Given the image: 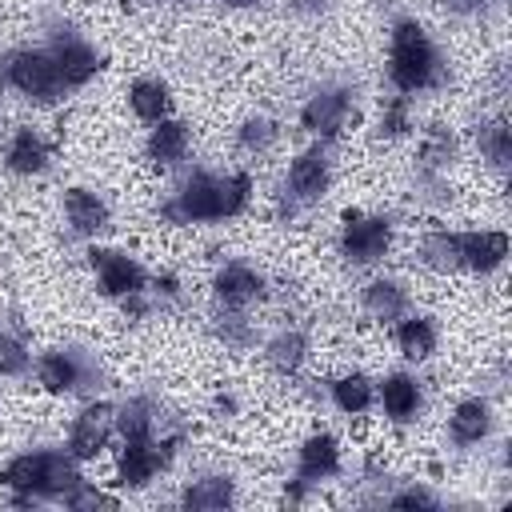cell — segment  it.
<instances>
[{"mask_svg": "<svg viewBox=\"0 0 512 512\" xmlns=\"http://www.w3.org/2000/svg\"><path fill=\"white\" fill-rule=\"evenodd\" d=\"M228 4H236V8H248V4H256V0H228Z\"/></svg>", "mask_w": 512, "mask_h": 512, "instance_id": "35", "label": "cell"}, {"mask_svg": "<svg viewBox=\"0 0 512 512\" xmlns=\"http://www.w3.org/2000/svg\"><path fill=\"white\" fill-rule=\"evenodd\" d=\"M384 128H388V136H400V132L408 128V104H404V100H396V104L384 112Z\"/></svg>", "mask_w": 512, "mask_h": 512, "instance_id": "32", "label": "cell"}, {"mask_svg": "<svg viewBox=\"0 0 512 512\" xmlns=\"http://www.w3.org/2000/svg\"><path fill=\"white\" fill-rule=\"evenodd\" d=\"M176 212L184 220H220V200H216V180L212 176H192L180 196H176Z\"/></svg>", "mask_w": 512, "mask_h": 512, "instance_id": "17", "label": "cell"}, {"mask_svg": "<svg viewBox=\"0 0 512 512\" xmlns=\"http://www.w3.org/2000/svg\"><path fill=\"white\" fill-rule=\"evenodd\" d=\"M128 104H132V112H136L144 124H156V120L168 116L172 96H168V84H164V80H148V76H144V80H132Z\"/></svg>", "mask_w": 512, "mask_h": 512, "instance_id": "20", "label": "cell"}, {"mask_svg": "<svg viewBox=\"0 0 512 512\" xmlns=\"http://www.w3.org/2000/svg\"><path fill=\"white\" fill-rule=\"evenodd\" d=\"M276 136V128L268 124V120H252V124H244V144L248 148H260V144H268Z\"/></svg>", "mask_w": 512, "mask_h": 512, "instance_id": "31", "label": "cell"}, {"mask_svg": "<svg viewBox=\"0 0 512 512\" xmlns=\"http://www.w3.org/2000/svg\"><path fill=\"white\" fill-rule=\"evenodd\" d=\"M436 76V48L424 36L416 20H400L392 28V52H388V80L400 92H420Z\"/></svg>", "mask_w": 512, "mask_h": 512, "instance_id": "1", "label": "cell"}, {"mask_svg": "<svg viewBox=\"0 0 512 512\" xmlns=\"http://www.w3.org/2000/svg\"><path fill=\"white\" fill-rule=\"evenodd\" d=\"M4 164H8L16 176H36V172H44V164H48V144H44L32 128H16L12 140H8Z\"/></svg>", "mask_w": 512, "mask_h": 512, "instance_id": "15", "label": "cell"}, {"mask_svg": "<svg viewBox=\"0 0 512 512\" xmlns=\"http://www.w3.org/2000/svg\"><path fill=\"white\" fill-rule=\"evenodd\" d=\"M64 504H68V508H112L116 496H108V492H100V488H92V484L80 480V484L64 496Z\"/></svg>", "mask_w": 512, "mask_h": 512, "instance_id": "28", "label": "cell"}, {"mask_svg": "<svg viewBox=\"0 0 512 512\" xmlns=\"http://www.w3.org/2000/svg\"><path fill=\"white\" fill-rule=\"evenodd\" d=\"M0 100H4V76H0Z\"/></svg>", "mask_w": 512, "mask_h": 512, "instance_id": "36", "label": "cell"}, {"mask_svg": "<svg viewBox=\"0 0 512 512\" xmlns=\"http://www.w3.org/2000/svg\"><path fill=\"white\" fill-rule=\"evenodd\" d=\"M184 504L188 508H224V504H232V480H224V476L192 480L184 488Z\"/></svg>", "mask_w": 512, "mask_h": 512, "instance_id": "23", "label": "cell"}, {"mask_svg": "<svg viewBox=\"0 0 512 512\" xmlns=\"http://www.w3.org/2000/svg\"><path fill=\"white\" fill-rule=\"evenodd\" d=\"M380 404H384V412L392 416V420H412L416 416V408H420V384L412 380V376H404V372H392V376H384L380 380Z\"/></svg>", "mask_w": 512, "mask_h": 512, "instance_id": "18", "label": "cell"}, {"mask_svg": "<svg viewBox=\"0 0 512 512\" xmlns=\"http://www.w3.org/2000/svg\"><path fill=\"white\" fill-rule=\"evenodd\" d=\"M288 188H292L300 200L324 196V188H328V156H324L320 148L300 152V156L288 164Z\"/></svg>", "mask_w": 512, "mask_h": 512, "instance_id": "11", "label": "cell"}, {"mask_svg": "<svg viewBox=\"0 0 512 512\" xmlns=\"http://www.w3.org/2000/svg\"><path fill=\"white\" fill-rule=\"evenodd\" d=\"M484 148H488V156H492V164H508V128H504V120H496L488 132H484Z\"/></svg>", "mask_w": 512, "mask_h": 512, "instance_id": "29", "label": "cell"}, {"mask_svg": "<svg viewBox=\"0 0 512 512\" xmlns=\"http://www.w3.org/2000/svg\"><path fill=\"white\" fill-rule=\"evenodd\" d=\"M248 196H252V176H248V172H232V176L216 180V200H220V216H236V212H244Z\"/></svg>", "mask_w": 512, "mask_h": 512, "instance_id": "24", "label": "cell"}, {"mask_svg": "<svg viewBox=\"0 0 512 512\" xmlns=\"http://www.w3.org/2000/svg\"><path fill=\"white\" fill-rule=\"evenodd\" d=\"M372 396H376V388H372V380H368L364 372H348V376L332 380V400H336V408L348 412V416L368 412Z\"/></svg>", "mask_w": 512, "mask_h": 512, "instance_id": "21", "label": "cell"}, {"mask_svg": "<svg viewBox=\"0 0 512 512\" xmlns=\"http://www.w3.org/2000/svg\"><path fill=\"white\" fill-rule=\"evenodd\" d=\"M436 500L428 496V492H420V488H408V492H400V496H392V508H432Z\"/></svg>", "mask_w": 512, "mask_h": 512, "instance_id": "33", "label": "cell"}, {"mask_svg": "<svg viewBox=\"0 0 512 512\" xmlns=\"http://www.w3.org/2000/svg\"><path fill=\"white\" fill-rule=\"evenodd\" d=\"M116 428L124 432V440H152V416H148V404H144V400L124 404L120 416H116Z\"/></svg>", "mask_w": 512, "mask_h": 512, "instance_id": "26", "label": "cell"}, {"mask_svg": "<svg viewBox=\"0 0 512 512\" xmlns=\"http://www.w3.org/2000/svg\"><path fill=\"white\" fill-rule=\"evenodd\" d=\"M452 252L464 268L492 272L508 256V236L504 232H464V236H452Z\"/></svg>", "mask_w": 512, "mask_h": 512, "instance_id": "9", "label": "cell"}, {"mask_svg": "<svg viewBox=\"0 0 512 512\" xmlns=\"http://www.w3.org/2000/svg\"><path fill=\"white\" fill-rule=\"evenodd\" d=\"M172 456V444H156V440H124L120 456H116V484L120 488H144Z\"/></svg>", "mask_w": 512, "mask_h": 512, "instance_id": "4", "label": "cell"}, {"mask_svg": "<svg viewBox=\"0 0 512 512\" xmlns=\"http://www.w3.org/2000/svg\"><path fill=\"white\" fill-rule=\"evenodd\" d=\"M8 80H12L24 96H32V100H40V104H52V100L64 92V80H60L52 56H48V52H36V48H24V52H16V56L8 60Z\"/></svg>", "mask_w": 512, "mask_h": 512, "instance_id": "2", "label": "cell"}, {"mask_svg": "<svg viewBox=\"0 0 512 512\" xmlns=\"http://www.w3.org/2000/svg\"><path fill=\"white\" fill-rule=\"evenodd\" d=\"M452 12H472V8H480V0H444Z\"/></svg>", "mask_w": 512, "mask_h": 512, "instance_id": "34", "label": "cell"}, {"mask_svg": "<svg viewBox=\"0 0 512 512\" xmlns=\"http://www.w3.org/2000/svg\"><path fill=\"white\" fill-rule=\"evenodd\" d=\"M112 428H116L112 408H108V404H88V408L76 416L72 432H68V456L80 460V464H84V460H96V456L108 448Z\"/></svg>", "mask_w": 512, "mask_h": 512, "instance_id": "5", "label": "cell"}, {"mask_svg": "<svg viewBox=\"0 0 512 512\" xmlns=\"http://www.w3.org/2000/svg\"><path fill=\"white\" fill-rule=\"evenodd\" d=\"M392 228L384 216H364V212H344V228H340V252L352 264H376L388 252Z\"/></svg>", "mask_w": 512, "mask_h": 512, "instance_id": "3", "label": "cell"}, {"mask_svg": "<svg viewBox=\"0 0 512 512\" xmlns=\"http://www.w3.org/2000/svg\"><path fill=\"white\" fill-rule=\"evenodd\" d=\"M188 124L184 120H172V116H164V120H156V128L148 132V156L156 160V164H176V160H184V152H188Z\"/></svg>", "mask_w": 512, "mask_h": 512, "instance_id": "16", "label": "cell"}, {"mask_svg": "<svg viewBox=\"0 0 512 512\" xmlns=\"http://www.w3.org/2000/svg\"><path fill=\"white\" fill-rule=\"evenodd\" d=\"M212 288H216V296H220L228 308H244V304H252V300L264 296L260 272H252L248 264H224V268L216 272Z\"/></svg>", "mask_w": 512, "mask_h": 512, "instance_id": "10", "label": "cell"}, {"mask_svg": "<svg viewBox=\"0 0 512 512\" xmlns=\"http://www.w3.org/2000/svg\"><path fill=\"white\" fill-rule=\"evenodd\" d=\"M364 304H368L376 316L392 320V316H400V312H404V292H400L396 284H388V280H376V284H368Z\"/></svg>", "mask_w": 512, "mask_h": 512, "instance_id": "25", "label": "cell"}, {"mask_svg": "<svg viewBox=\"0 0 512 512\" xmlns=\"http://www.w3.org/2000/svg\"><path fill=\"white\" fill-rule=\"evenodd\" d=\"M64 216L80 236H96L108 224V204L88 188H68L64 192Z\"/></svg>", "mask_w": 512, "mask_h": 512, "instance_id": "13", "label": "cell"}, {"mask_svg": "<svg viewBox=\"0 0 512 512\" xmlns=\"http://www.w3.org/2000/svg\"><path fill=\"white\" fill-rule=\"evenodd\" d=\"M92 268L100 276V288L108 296H136L144 288V268L124 256V252H108V248H92Z\"/></svg>", "mask_w": 512, "mask_h": 512, "instance_id": "7", "label": "cell"}, {"mask_svg": "<svg viewBox=\"0 0 512 512\" xmlns=\"http://www.w3.org/2000/svg\"><path fill=\"white\" fill-rule=\"evenodd\" d=\"M28 368V352L20 340H12L8 332H0V376H20Z\"/></svg>", "mask_w": 512, "mask_h": 512, "instance_id": "27", "label": "cell"}, {"mask_svg": "<svg viewBox=\"0 0 512 512\" xmlns=\"http://www.w3.org/2000/svg\"><path fill=\"white\" fill-rule=\"evenodd\" d=\"M340 472V444L328 432H312L300 444V480H328Z\"/></svg>", "mask_w": 512, "mask_h": 512, "instance_id": "12", "label": "cell"}, {"mask_svg": "<svg viewBox=\"0 0 512 512\" xmlns=\"http://www.w3.org/2000/svg\"><path fill=\"white\" fill-rule=\"evenodd\" d=\"M48 56H52V64H56L64 88H80V84H88V80L100 72L96 48L84 44V40H76V36H60V40L48 48Z\"/></svg>", "mask_w": 512, "mask_h": 512, "instance_id": "6", "label": "cell"}, {"mask_svg": "<svg viewBox=\"0 0 512 512\" xmlns=\"http://www.w3.org/2000/svg\"><path fill=\"white\" fill-rule=\"evenodd\" d=\"M36 380L44 384V392L52 396H64V392H76L80 380H84V368L72 352H44L36 360Z\"/></svg>", "mask_w": 512, "mask_h": 512, "instance_id": "14", "label": "cell"}, {"mask_svg": "<svg viewBox=\"0 0 512 512\" xmlns=\"http://www.w3.org/2000/svg\"><path fill=\"white\" fill-rule=\"evenodd\" d=\"M488 428H492V408L484 400H460L456 412L448 416V432L456 444H476L488 436Z\"/></svg>", "mask_w": 512, "mask_h": 512, "instance_id": "19", "label": "cell"}, {"mask_svg": "<svg viewBox=\"0 0 512 512\" xmlns=\"http://www.w3.org/2000/svg\"><path fill=\"white\" fill-rule=\"evenodd\" d=\"M348 108H352L348 92H340V88H328V92H316V96L304 104V112H300V124H304L308 132H316V136L332 140V136H340V128L348 124Z\"/></svg>", "mask_w": 512, "mask_h": 512, "instance_id": "8", "label": "cell"}, {"mask_svg": "<svg viewBox=\"0 0 512 512\" xmlns=\"http://www.w3.org/2000/svg\"><path fill=\"white\" fill-rule=\"evenodd\" d=\"M300 348H304V344H300L296 336H280V340L272 344V352H276V364H280V368H296V364H300V356H304Z\"/></svg>", "mask_w": 512, "mask_h": 512, "instance_id": "30", "label": "cell"}, {"mask_svg": "<svg viewBox=\"0 0 512 512\" xmlns=\"http://www.w3.org/2000/svg\"><path fill=\"white\" fill-rule=\"evenodd\" d=\"M396 344H400V352H404L408 360H428L432 348H436V328H432V320L408 316V320L396 328Z\"/></svg>", "mask_w": 512, "mask_h": 512, "instance_id": "22", "label": "cell"}]
</instances>
